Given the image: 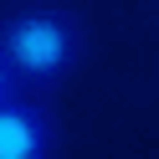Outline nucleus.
<instances>
[{"label":"nucleus","mask_w":159,"mask_h":159,"mask_svg":"<svg viewBox=\"0 0 159 159\" xmlns=\"http://www.w3.org/2000/svg\"><path fill=\"white\" fill-rule=\"evenodd\" d=\"M0 52L11 62L16 82L41 87V82H62L77 67L82 36H77L72 16H62V11H26L0 26Z\"/></svg>","instance_id":"obj_1"},{"label":"nucleus","mask_w":159,"mask_h":159,"mask_svg":"<svg viewBox=\"0 0 159 159\" xmlns=\"http://www.w3.org/2000/svg\"><path fill=\"white\" fill-rule=\"evenodd\" d=\"M57 154V123L31 98H5L0 103V159H52Z\"/></svg>","instance_id":"obj_2"},{"label":"nucleus","mask_w":159,"mask_h":159,"mask_svg":"<svg viewBox=\"0 0 159 159\" xmlns=\"http://www.w3.org/2000/svg\"><path fill=\"white\" fill-rule=\"evenodd\" d=\"M16 93V72H11V62H5V52H0V103Z\"/></svg>","instance_id":"obj_3"}]
</instances>
